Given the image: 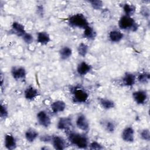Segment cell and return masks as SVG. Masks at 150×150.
<instances>
[{"instance_id": "12", "label": "cell", "mask_w": 150, "mask_h": 150, "mask_svg": "<svg viewBox=\"0 0 150 150\" xmlns=\"http://www.w3.org/2000/svg\"><path fill=\"white\" fill-rule=\"evenodd\" d=\"M4 146L8 150H13L17 147V141L15 136L11 133H7L4 137Z\"/></svg>"}, {"instance_id": "34", "label": "cell", "mask_w": 150, "mask_h": 150, "mask_svg": "<svg viewBox=\"0 0 150 150\" xmlns=\"http://www.w3.org/2000/svg\"><path fill=\"white\" fill-rule=\"evenodd\" d=\"M52 135H50L48 134H45V135H41L39 139L42 142H50L51 140H52Z\"/></svg>"}, {"instance_id": "24", "label": "cell", "mask_w": 150, "mask_h": 150, "mask_svg": "<svg viewBox=\"0 0 150 150\" xmlns=\"http://www.w3.org/2000/svg\"><path fill=\"white\" fill-rule=\"evenodd\" d=\"M122 9L125 15L131 17L135 13L136 11L135 6L128 3L124 4L122 5Z\"/></svg>"}, {"instance_id": "15", "label": "cell", "mask_w": 150, "mask_h": 150, "mask_svg": "<svg viewBox=\"0 0 150 150\" xmlns=\"http://www.w3.org/2000/svg\"><path fill=\"white\" fill-rule=\"evenodd\" d=\"M39 94L37 88L32 86H29L24 91V97L28 101L35 100Z\"/></svg>"}, {"instance_id": "17", "label": "cell", "mask_w": 150, "mask_h": 150, "mask_svg": "<svg viewBox=\"0 0 150 150\" xmlns=\"http://www.w3.org/2000/svg\"><path fill=\"white\" fill-rule=\"evenodd\" d=\"M51 40L50 35L46 31H40L37 33L36 42L38 43L45 46L47 45Z\"/></svg>"}, {"instance_id": "5", "label": "cell", "mask_w": 150, "mask_h": 150, "mask_svg": "<svg viewBox=\"0 0 150 150\" xmlns=\"http://www.w3.org/2000/svg\"><path fill=\"white\" fill-rule=\"evenodd\" d=\"M12 77L15 80L24 81L26 77V70L22 66H13L11 70Z\"/></svg>"}, {"instance_id": "1", "label": "cell", "mask_w": 150, "mask_h": 150, "mask_svg": "<svg viewBox=\"0 0 150 150\" xmlns=\"http://www.w3.org/2000/svg\"><path fill=\"white\" fill-rule=\"evenodd\" d=\"M67 138L71 145L78 148L87 149L88 148V138L84 134L69 131L67 132Z\"/></svg>"}, {"instance_id": "33", "label": "cell", "mask_w": 150, "mask_h": 150, "mask_svg": "<svg viewBox=\"0 0 150 150\" xmlns=\"http://www.w3.org/2000/svg\"><path fill=\"white\" fill-rule=\"evenodd\" d=\"M140 13L145 18H148L149 16V9L146 6H142L140 10Z\"/></svg>"}, {"instance_id": "23", "label": "cell", "mask_w": 150, "mask_h": 150, "mask_svg": "<svg viewBox=\"0 0 150 150\" xmlns=\"http://www.w3.org/2000/svg\"><path fill=\"white\" fill-rule=\"evenodd\" d=\"M59 56L61 60H66L69 59L73 53V51L71 47L69 46H64L62 47L59 52Z\"/></svg>"}, {"instance_id": "2", "label": "cell", "mask_w": 150, "mask_h": 150, "mask_svg": "<svg viewBox=\"0 0 150 150\" xmlns=\"http://www.w3.org/2000/svg\"><path fill=\"white\" fill-rule=\"evenodd\" d=\"M118 27L121 30L136 32L139 27V25L136 21L131 16H128L123 15L118 21Z\"/></svg>"}, {"instance_id": "11", "label": "cell", "mask_w": 150, "mask_h": 150, "mask_svg": "<svg viewBox=\"0 0 150 150\" xmlns=\"http://www.w3.org/2000/svg\"><path fill=\"white\" fill-rule=\"evenodd\" d=\"M134 129L131 126L126 127L121 132V138L125 142H133L134 141Z\"/></svg>"}, {"instance_id": "26", "label": "cell", "mask_w": 150, "mask_h": 150, "mask_svg": "<svg viewBox=\"0 0 150 150\" xmlns=\"http://www.w3.org/2000/svg\"><path fill=\"white\" fill-rule=\"evenodd\" d=\"M77 50V53L79 54V56L84 57L87 55V54L88 53V46L87 44H86L83 42H81L78 45Z\"/></svg>"}, {"instance_id": "22", "label": "cell", "mask_w": 150, "mask_h": 150, "mask_svg": "<svg viewBox=\"0 0 150 150\" xmlns=\"http://www.w3.org/2000/svg\"><path fill=\"white\" fill-rule=\"evenodd\" d=\"M97 36V33L93 27L90 25L84 29L83 33L82 34L83 38L90 40H94Z\"/></svg>"}, {"instance_id": "29", "label": "cell", "mask_w": 150, "mask_h": 150, "mask_svg": "<svg viewBox=\"0 0 150 150\" xmlns=\"http://www.w3.org/2000/svg\"><path fill=\"white\" fill-rule=\"evenodd\" d=\"M9 112L5 104H4L3 103H1L0 105V117L2 119H5L8 117Z\"/></svg>"}, {"instance_id": "9", "label": "cell", "mask_w": 150, "mask_h": 150, "mask_svg": "<svg viewBox=\"0 0 150 150\" xmlns=\"http://www.w3.org/2000/svg\"><path fill=\"white\" fill-rule=\"evenodd\" d=\"M50 143L53 148L57 150H63L67 146L66 140L59 135H52Z\"/></svg>"}, {"instance_id": "6", "label": "cell", "mask_w": 150, "mask_h": 150, "mask_svg": "<svg viewBox=\"0 0 150 150\" xmlns=\"http://www.w3.org/2000/svg\"><path fill=\"white\" fill-rule=\"evenodd\" d=\"M36 119L38 124L44 128H48L51 124L50 117L44 110H41L37 113Z\"/></svg>"}, {"instance_id": "25", "label": "cell", "mask_w": 150, "mask_h": 150, "mask_svg": "<svg viewBox=\"0 0 150 150\" xmlns=\"http://www.w3.org/2000/svg\"><path fill=\"white\" fill-rule=\"evenodd\" d=\"M103 127L108 133H113L115 129V124L111 120H105L103 122Z\"/></svg>"}, {"instance_id": "28", "label": "cell", "mask_w": 150, "mask_h": 150, "mask_svg": "<svg viewBox=\"0 0 150 150\" xmlns=\"http://www.w3.org/2000/svg\"><path fill=\"white\" fill-rule=\"evenodd\" d=\"M91 7L95 10H100L103 6V2L100 0H90L88 1Z\"/></svg>"}, {"instance_id": "13", "label": "cell", "mask_w": 150, "mask_h": 150, "mask_svg": "<svg viewBox=\"0 0 150 150\" xmlns=\"http://www.w3.org/2000/svg\"><path fill=\"white\" fill-rule=\"evenodd\" d=\"M137 80V76L132 73L126 72L122 77V84L125 87L133 86Z\"/></svg>"}, {"instance_id": "3", "label": "cell", "mask_w": 150, "mask_h": 150, "mask_svg": "<svg viewBox=\"0 0 150 150\" xmlns=\"http://www.w3.org/2000/svg\"><path fill=\"white\" fill-rule=\"evenodd\" d=\"M68 24L71 27L84 29L89 25V22L83 13H78L70 16L68 18Z\"/></svg>"}, {"instance_id": "16", "label": "cell", "mask_w": 150, "mask_h": 150, "mask_svg": "<svg viewBox=\"0 0 150 150\" xmlns=\"http://www.w3.org/2000/svg\"><path fill=\"white\" fill-rule=\"evenodd\" d=\"M66 104L63 100H56L50 104V108L53 113L57 114L64 111Z\"/></svg>"}, {"instance_id": "14", "label": "cell", "mask_w": 150, "mask_h": 150, "mask_svg": "<svg viewBox=\"0 0 150 150\" xmlns=\"http://www.w3.org/2000/svg\"><path fill=\"white\" fill-rule=\"evenodd\" d=\"M92 68L93 67L91 64L85 61H82L78 64L76 71L80 76H84L90 73L92 70Z\"/></svg>"}, {"instance_id": "8", "label": "cell", "mask_w": 150, "mask_h": 150, "mask_svg": "<svg viewBox=\"0 0 150 150\" xmlns=\"http://www.w3.org/2000/svg\"><path fill=\"white\" fill-rule=\"evenodd\" d=\"M73 126L72 120L70 117H64L60 118L57 123V128L60 130H64L67 132L70 131Z\"/></svg>"}, {"instance_id": "35", "label": "cell", "mask_w": 150, "mask_h": 150, "mask_svg": "<svg viewBox=\"0 0 150 150\" xmlns=\"http://www.w3.org/2000/svg\"><path fill=\"white\" fill-rule=\"evenodd\" d=\"M36 12L39 15H40L41 16H42V15L44 14V9L43 6L38 5L36 8Z\"/></svg>"}, {"instance_id": "30", "label": "cell", "mask_w": 150, "mask_h": 150, "mask_svg": "<svg viewBox=\"0 0 150 150\" xmlns=\"http://www.w3.org/2000/svg\"><path fill=\"white\" fill-rule=\"evenodd\" d=\"M140 138L145 141H150V131L149 129L148 128H145L141 130L140 132Z\"/></svg>"}, {"instance_id": "19", "label": "cell", "mask_w": 150, "mask_h": 150, "mask_svg": "<svg viewBox=\"0 0 150 150\" xmlns=\"http://www.w3.org/2000/svg\"><path fill=\"white\" fill-rule=\"evenodd\" d=\"M98 104L104 110H111L115 107V103L107 98H103V97H99L97 98Z\"/></svg>"}, {"instance_id": "7", "label": "cell", "mask_w": 150, "mask_h": 150, "mask_svg": "<svg viewBox=\"0 0 150 150\" xmlns=\"http://www.w3.org/2000/svg\"><path fill=\"white\" fill-rule=\"evenodd\" d=\"M134 101L139 105H143L146 103L148 100V93L145 90H139L135 91L132 94Z\"/></svg>"}, {"instance_id": "27", "label": "cell", "mask_w": 150, "mask_h": 150, "mask_svg": "<svg viewBox=\"0 0 150 150\" xmlns=\"http://www.w3.org/2000/svg\"><path fill=\"white\" fill-rule=\"evenodd\" d=\"M150 79V74L148 72H142L139 73L137 77V80L141 83H146L149 81Z\"/></svg>"}, {"instance_id": "18", "label": "cell", "mask_w": 150, "mask_h": 150, "mask_svg": "<svg viewBox=\"0 0 150 150\" xmlns=\"http://www.w3.org/2000/svg\"><path fill=\"white\" fill-rule=\"evenodd\" d=\"M11 30L15 35L20 37H22L23 35L26 33L25 26L22 23L16 21L12 23L11 26Z\"/></svg>"}, {"instance_id": "20", "label": "cell", "mask_w": 150, "mask_h": 150, "mask_svg": "<svg viewBox=\"0 0 150 150\" xmlns=\"http://www.w3.org/2000/svg\"><path fill=\"white\" fill-rule=\"evenodd\" d=\"M124 33L118 29L111 30L108 33V38L111 42L118 43L124 38Z\"/></svg>"}, {"instance_id": "10", "label": "cell", "mask_w": 150, "mask_h": 150, "mask_svg": "<svg viewBox=\"0 0 150 150\" xmlns=\"http://www.w3.org/2000/svg\"><path fill=\"white\" fill-rule=\"evenodd\" d=\"M76 125L83 131H87L89 129V122L85 115L79 114L76 120Z\"/></svg>"}, {"instance_id": "31", "label": "cell", "mask_w": 150, "mask_h": 150, "mask_svg": "<svg viewBox=\"0 0 150 150\" xmlns=\"http://www.w3.org/2000/svg\"><path fill=\"white\" fill-rule=\"evenodd\" d=\"M88 148L91 150H101L104 149V146L97 141H93L89 143Z\"/></svg>"}, {"instance_id": "4", "label": "cell", "mask_w": 150, "mask_h": 150, "mask_svg": "<svg viewBox=\"0 0 150 150\" xmlns=\"http://www.w3.org/2000/svg\"><path fill=\"white\" fill-rule=\"evenodd\" d=\"M73 96L72 100L74 103H84L88 99V93L83 88L79 87H74L71 89Z\"/></svg>"}, {"instance_id": "21", "label": "cell", "mask_w": 150, "mask_h": 150, "mask_svg": "<svg viewBox=\"0 0 150 150\" xmlns=\"http://www.w3.org/2000/svg\"><path fill=\"white\" fill-rule=\"evenodd\" d=\"M39 137V133L36 129L33 128H29L25 133V137L26 140L29 142H33Z\"/></svg>"}, {"instance_id": "32", "label": "cell", "mask_w": 150, "mask_h": 150, "mask_svg": "<svg viewBox=\"0 0 150 150\" xmlns=\"http://www.w3.org/2000/svg\"><path fill=\"white\" fill-rule=\"evenodd\" d=\"M23 40L25 42V43L28 44V45H30L31 43H32V42H33V36L29 33H26L25 34L23 35V36L22 37Z\"/></svg>"}]
</instances>
